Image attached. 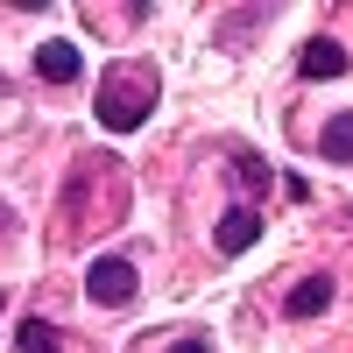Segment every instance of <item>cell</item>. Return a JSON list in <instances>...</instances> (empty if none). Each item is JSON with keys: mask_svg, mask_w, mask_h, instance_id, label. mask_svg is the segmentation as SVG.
<instances>
[{"mask_svg": "<svg viewBox=\"0 0 353 353\" xmlns=\"http://www.w3.org/2000/svg\"><path fill=\"white\" fill-rule=\"evenodd\" d=\"M318 156H325V163H353V113L325 121V134H318Z\"/></svg>", "mask_w": 353, "mask_h": 353, "instance_id": "52a82bcc", "label": "cell"}, {"mask_svg": "<svg viewBox=\"0 0 353 353\" xmlns=\"http://www.w3.org/2000/svg\"><path fill=\"white\" fill-rule=\"evenodd\" d=\"M92 113H99V128H106V134H134V128L156 113V71H149V64H134V71H128V64H121V71H106Z\"/></svg>", "mask_w": 353, "mask_h": 353, "instance_id": "6da1fadb", "label": "cell"}, {"mask_svg": "<svg viewBox=\"0 0 353 353\" xmlns=\"http://www.w3.org/2000/svg\"><path fill=\"white\" fill-rule=\"evenodd\" d=\"M346 64H353V57H346L339 36H311V43L297 50V71H304V78H346Z\"/></svg>", "mask_w": 353, "mask_h": 353, "instance_id": "3957f363", "label": "cell"}, {"mask_svg": "<svg viewBox=\"0 0 353 353\" xmlns=\"http://www.w3.org/2000/svg\"><path fill=\"white\" fill-rule=\"evenodd\" d=\"M0 92H8V78H0Z\"/></svg>", "mask_w": 353, "mask_h": 353, "instance_id": "8fae6325", "label": "cell"}, {"mask_svg": "<svg viewBox=\"0 0 353 353\" xmlns=\"http://www.w3.org/2000/svg\"><path fill=\"white\" fill-rule=\"evenodd\" d=\"M0 311H8V297H0Z\"/></svg>", "mask_w": 353, "mask_h": 353, "instance_id": "7c38bea8", "label": "cell"}, {"mask_svg": "<svg viewBox=\"0 0 353 353\" xmlns=\"http://www.w3.org/2000/svg\"><path fill=\"white\" fill-rule=\"evenodd\" d=\"M233 170H241V184H248V191H261V184H269V163H261V156H241Z\"/></svg>", "mask_w": 353, "mask_h": 353, "instance_id": "9c48e42d", "label": "cell"}, {"mask_svg": "<svg viewBox=\"0 0 353 353\" xmlns=\"http://www.w3.org/2000/svg\"><path fill=\"white\" fill-rule=\"evenodd\" d=\"M36 71H43L50 85H78V78H85V57H78V43H43V50H36Z\"/></svg>", "mask_w": 353, "mask_h": 353, "instance_id": "5b68a950", "label": "cell"}, {"mask_svg": "<svg viewBox=\"0 0 353 353\" xmlns=\"http://www.w3.org/2000/svg\"><path fill=\"white\" fill-rule=\"evenodd\" d=\"M85 297L92 304H128L134 297V261L128 254H99L92 269H85Z\"/></svg>", "mask_w": 353, "mask_h": 353, "instance_id": "7a4b0ae2", "label": "cell"}, {"mask_svg": "<svg viewBox=\"0 0 353 353\" xmlns=\"http://www.w3.org/2000/svg\"><path fill=\"white\" fill-rule=\"evenodd\" d=\"M170 353H212V346H205V339H176Z\"/></svg>", "mask_w": 353, "mask_h": 353, "instance_id": "30bf717a", "label": "cell"}, {"mask_svg": "<svg viewBox=\"0 0 353 353\" xmlns=\"http://www.w3.org/2000/svg\"><path fill=\"white\" fill-rule=\"evenodd\" d=\"M14 346H21V353H57V325H50V318H21V325H14Z\"/></svg>", "mask_w": 353, "mask_h": 353, "instance_id": "ba28073f", "label": "cell"}, {"mask_svg": "<svg viewBox=\"0 0 353 353\" xmlns=\"http://www.w3.org/2000/svg\"><path fill=\"white\" fill-rule=\"evenodd\" d=\"M325 304H332V276H304L290 290V318H318Z\"/></svg>", "mask_w": 353, "mask_h": 353, "instance_id": "8992f818", "label": "cell"}, {"mask_svg": "<svg viewBox=\"0 0 353 353\" xmlns=\"http://www.w3.org/2000/svg\"><path fill=\"white\" fill-rule=\"evenodd\" d=\"M261 241V212H248V205H233V212L212 226V248L219 254H241V248H254Z\"/></svg>", "mask_w": 353, "mask_h": 353, "instance_id": "277c9868", "label": "cell"}]
</instances>
